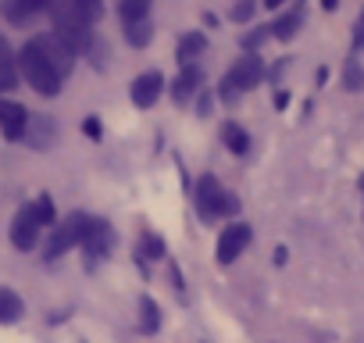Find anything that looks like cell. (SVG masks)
Here are the masks:
<instances>
[{
  "mask_svg": "<svg viewBox=\"0 0 364 343\" xmlns=\"http://www.w3.org/2000/svg\"><path fill=\"white\" fill-rule=\"evenodd\" d=\"M100 0H58L54 4V36L72 47L75 54L79 51H90L93 47V26L100 19Z\"/></svg>",
  "mask_w": 364,
  "mask_h": 343,
  "instance_id": "6da1fadb",
  "label": "cell"
},
{
  "mask_svg": "<svg viewBox=\"0 0 364 343\" xmlns=\"http://www.w3.org/2000/svg\"><path fill=\"white\" fill-rule=\"evenodd\" d=\"M18 72H22V79H26L40 97H58V93H61V75L54 72V65L47 61V54L40 51L36 40H29V43L22 47V54H18Z\"/></svg>",
  "mask_w": 364,
  "mask_h": 343,
  "instance_id": "7a4b0ae2",
  "label": "cell"
},
{
  "mask_svg": "<svg viewBox=\"0 0 364 343\" xmlns=\"http://www.w3.org/2000/svg\"><path fill=\"white\" fill-rule=\"evenodd\" d=\"M261 79H264V65H261V58H257V54H247V58H240V61L225 72L218 97H222L225 104H232V100H240V93L261 86Z\"/></svg>",
  "mask_w": 364,
  "mask_h": 343,
  "instance_id": "3957f363",
  "label": "cell"
},
{
  "mask_svg": "<svg viewBox=\"0 0 364 343\" xmlns=\"http://www.w3.org/2000/svg\"><path fill=\"white\" fill-rule=\"evenodd\" d=\"M111 250H114V229L104 218H90V226L82 233V258H86V265L90 268L100 265Z\"/></svg>",
  "mask_w": 364,
  "mask_h": 343,
  "instance_id": "277c9868",
  "label": "cell"
},
{
  "mask_svg": "<svg viewBox=\"0 0 364 343\" xmlns=\"http://www.w3.org/2000/svg\"><path fill=\"white\" fill-rule=\"evenodd\" d=\"M86 226H90V215H82V211L68 215V218H65V222L54 229V236H50V243H47V261H54V258H61L68 247L82 243V233H86Z\"/></svg>",
  "mask_w": 364,
  "mask_h": 343,
  "instance_id": "5b68a950",
  "label": "cell"
},
{
  "mask_svg": "<svg viewBox=\"0 0 364 343\" xmlns=\"http://www.w3.org/2000/svg\"><path fill=\"white\" fill-rule=\"evenodd\" d=\"M250 240H254L250 226H247V222H232V226L222 229V236H218V261H222V265H232V261L250 247Z\"/></svg>",
  "mask_w": 364,
  "mask_h": 343,
  "instance_id": "8992f818",
  "label": "cell"
},
{
  "mask_svg": "<svg viewBox=\"0 0 364 343\" xmlns=\"http://www.w3.org/2000/svg\"><path fill=\"white\" fill-rule=\"evenodd\" d=\"M22 139H29V147H36V150H50L58 143V122L50 115H43V111L40 115H29Z\"/></svg>",
  "mask_w": 364,
  "mask_h": 343,
  "instance_id": "52a82bcc",
  "label": "cell"
},
{
  "mask_svg": "<svg viewBox=\"0 0 364 343\" xmlns=\"http://www.w3.org/2000/svg\"><path fill=\"white\" fill-rule=\"evenodd\" d=\"M222 197H225V190L218 186V179L204 172L200 183H197V211H200V218H218L222 215Z\"/></svg>",
  "mask_w": 364,
  "mask_h": 343,
  "instance_id": "ba28073f",
  "label": "cell"
},
{
  "mask_svg": "<svg viewBox=\"0 0 364 343\" xmlns=\"http://www.w3.org/2000/svg\"><path fill=\"white\" fill-rule=\"evenodd\" d=\"M40 222H36V215H33V208L26 204L18 215H15V222H11V243L18 247V250H33L36 247V240H40Z\"/></svg>",
  "mask_w": 364,
  "mask_h": 343,
  "instance_id": "9c48e42d",
  "label": "cell"
},
{
  "mask_svg": "<svg viewBox=\"0 0 364 343\" xmlns=\"http://www.w3.org/2000/svg\"><path fill=\"white\" fill-rule=\"evenodd\" d=\"M36 43H40V51L47 54V61L54 65V72L65 79V75L72 72V65H75V51H72V47H65L54 33H50V36H36Z\"/></svg>",
  "mask_w": 364,
  "mask_h": 343,
  "instance_id": "30bf717a",
  "label": "cell"
},
{
  "mask_svg": "<svg viewBox=\"0 0 364 343\" xmlns=\"http://www.w3.org/2000/svg\"><path fill=\"white\" fill-rule=\"evenodd\" d=\"M161 90H164V75L161 72H143V75L132 79V104L136 107H150V104H157Z\"/></svg>",
  "mask_w": 364,
  "mask_h": 343,
  "instance_id": "8fae6325",
  "label": "cell"
},
{
  "mask_svg": "<svg viewBox=\"0 0 364 343\" xmlns=\"http://www.w3.org/2000/svg\"><path fill=\"white\" fill-rule=\"evenodd\" d=\"M26 122H29V111L18 100H0V129H4L8 139H22L26 136Z\"/></svg>",
  "mask_w": 364,
  "mask_h": 343,
  "instance_id": "7c38bea8",
  "label": "cell"
},
{
  "mask_svg": "<svg viewBox=\"0 0 364 343\" xmlns=\"http://www.w3.org/2000/svg\"><path fill=\"white\" fill-rule=\"evenodd\" d=\"M58 0H4V19L15 26H26L29 19H36L40 11L54 8Z\"/></svg>",
  "mask_w": 364,
  "mask_h": 343,
  "instance_id": "4fadbf2b",
  "label": "cell"
},
{
  "mask_svg": "<svg viewBox=\"0 0 364 343\" xmlns=\"http://www.w3.org/2000/svg\"><path fill=\"white\" fill-rule=\"evenodd\" d=\"M200 83H204V72H200L197 65H182L178 79L171 83V97H175V100H190L193 90H200Z\"/></svg>",
  "mask_w": 364,
  "mask_h": 343,
  "instance_id": "5bb4252c",
  "label": "cell"
},
{
  "mask_svg": "<svg viewBox=\"0 0 364 343\" xmlns=\"http://www.w3.org/2000/svg\"><path fill=\"white\" fill-rule=\"evenodd\" d=\"M15 83H18V58L11 54V43L0 36V93L15 90Z\"/></svg>",
  "mask_w": 364,
  "mask_h": 343,
  "instance_id": "9a60e30c",
  "label": "cell"
},
{
  "mask_svg": "<svg viewBox=\"0 0 364 343\" xmlns=\"http://www.w3.org/2000/svg\"><path fill=\"white\" fill-rule=\"evenodd\" d=\"M22 315H26L22 297H18L15 290H8V286H0V325H11V322H18Z\"/></svg>",
  "mask_w": 364,
  "mask_h": 343,
  "instance_id": "2e32d148",
  "label": "cell"
},
{
  "mask_svg": "<svg viewBox=\"0 0 364 343\" xmlns=\"http://www.w3.org/2000/svg\"><path fill=\"white\" fill-rule=\"evenodd\" d=\"M204 51H208V40L200 33H190V36L178 40V61L182 65H193V58H200Z\"/></svg>",
  "mask_w": 364,
  "mask_h": 343,
  "instance_id": "e0dca14e",
  "label": "cell"
},
{
  "mask_svg": "<svg viewBox=\"0 0 364 343\" xmlns=\"http://www.w3.org/2000/svg\"><path fill=\"white\" fill-rule=\"evenodd\" d=\"M118 15H122L125 26L129 22H143L150 15V0H118Z\"/></svg>",
  "mask_w": 364,
  "mask_h": 343,
  "instance_id": "ac0fdd59",
  "label": "cell"
},
{
  "mask_svg": "<svg viewBox=\"0 0 364 343\" xmlns=\"http://www.w3.org/2000/svg\"><path fill=\"white\" fill-rule=\"evenodd\" d=\"M300 22H304V15H300V11H286V15L272 26V36H275V40H293V36H296V29H300Z\"/></svg>",
  "mask_w": 364,
  "mask_h": 343,
  "instance_id": "d6986e66",
  "label": "cell"
},
{
  "mask_svg": "<svg viewBox=\"0 0 364 343\" xmlns=\"http://www.w3.org/2000/svg\"><path fill=\"white\" fill-rule=\"evenodd\" d=\"M125 40H129V47H146V43L154 40V26H150V19H143V22H129V26H125Z\"/></svg>",
  "mask_w": 364,
  "mask_h": 343,
  "instance_id": "ffe728a7",
  "label": "cell"
},
{
  "mask_svg": "<svg viewBox=\"0 0 364 343\" xmlns=\"http://www.w3.org/2000/svg\"><path fill=\"white\" fill-rule=\"evenodd\" d=\"M222 139H225V147L232 150V154H247V147H250V136L236 125V122H225V129H222Z\"/></svg>",
  "mask_w": 364,
  "mask_h": 343,
  "instance_id": "44dd1931",
  "label": "cell"
},
{
  "mask_svg": "<svg viewBox=\"0 0 364 343\" xmlns=\"http://www.w3.org/2000/svg\"><path fill=\"white\" fill-rule=\"evenodd\" d=\"M139 325H143V332H157L161 329V307L150 297H139Z\"/></svg>",
  "mask_w": 364,
  "mask_h": 343,
  "instance_id": "7402d4cb",
  "label": "cell"
},
{
  "mask_svg": "<svg viewBox=\"0 0 364 343\" xmlns=\"http://www.w3.org/2000/svg\"><path fill=\"white\" fill-rule=\"evenodd\" d=\"M154 258H164V243H161L154 233H143V240H139V247H136V261L143 265V261H154Z\"/></svg>",
  "mask_w": 364,
  "mask_h": 343,
  "instance_id": "603a6c76",
  "label": "cell"
},
{
  "mask_svg": "<svg viewBox=\"0 0 364 343\" xmlns=\"http://www.w3.org/2000/svg\"><path fill=\"white\" fill-rule=\"evenodd\" d=\"M343 86H346L350 93L364 90V68H360V61H357V58H350V61H346V68H343Z\"/></svg>",
  "mask_w": 364,
  "mask_h": 343,
  "instance_id": "cb8c5ba5",
  "label": "cell"
},
{
  "mask_svg": "<svg viewBox=\"0 0 364 343\" xmlns=\"http://www.w3.org/2000/svg\"><path fill=\"white\" fill-rule=\"evenodd\" d=\"M29 208H33V215H36V222H40V226H54V218H58V215H54L50 197H40V201H33Z\"/></svg>",
  "mask_w": 364,
  "mask_h": 343,
  "instance_id": "d4e9b609",
  "label": "cell"
},
{
  "mask_svg": "<svg viewBox=\"0 0 364 343\" xmlns=\"http://www.w3.org/2000/svg\"><path fill=\"white\" fill-rule=\"evenodd\" d=\"M254 11H257V0H240V4L229 11V19H232V22H250Z\"/></svg>",
  "mask_w": 364,
  "mask_h": 343,
  "instance_id": "484cf974",
  "label": "cell"
},
{
  "mask_svg": "<svg viewBox=\"0 0 364 343\" xmlns=\"http://www.w3.org/2000/svg\"><path fill=\"white\" fill-rule=\"evenodd\" d=\"M268 36H272V26H257V33H247V36H243V47L254 51V47H261Z\"/></svg>",
  "mask_w": 364,
  "mask_h": 343,
  "instance_id": "4316f807",
  "label": "cell"
},
{
  "mask_svg": "<svg viewBox=\"0 0 364 343\" xmlns=\"http://www.w3.org/2000/svg\"><path fill=\"white\" fill-rule=\"evenodd\" d=\"M236 211H240V201H236L232 194H225V197H222V215H236Z\"/></svg>",
  "mask_w": 364,
  "mask_h": 343,
  "instance_id": "83f0119b",
  "label": "cell"
},
{
  "mask_svg": "<svg viewBox=\"0 0 364 343\" xmlns=\"http://www.w3.org/2000/svg\"><path fill=\"white\" fill-rule=\"evenodd\" d=\"M364 47V15L357 19V26H353V51H360Z\"/></svg>",
  "mask_w": 364,
  "mask_h": 343,
  "instance_id": "f1b7e54d",
  "label": "cell"
},
{
  "mask_svg": "<svg viewBox=\"0 0 364 343\" xmlns=\"http://www.w3.org/2000/svg\"><path fill=\"white\" fill-rule=\"evenodd\" d=\"M82 129H86V132L93 136V139L100 136V122H97V118H86V125H82Z\"/></svg>",
  "mask_w": 364,
  "mask_h": 343,
  "instance_id": "f546056e",
  "label": "cell"
},
{
  "mask_svg": "<svg viewBox=\"0 0 364 343\" xmlns=\"http://www.w3.org/2000/svg\"><path fill=\"white\" fill-rule=\"evenodd\" d=\"M321 8H325V11H336V8H339V0H321Z\"/></svg>",
  "mask_w": 364,
  "mask_h": 343,
  "instance_id": "4dcf8cb0",
  "label": "cell"
},
{
  "mask_svg": "<svg viewBox=\"0 0 364 343\" xmlns=\"http://www.w3.org/2000/svg\"><path fill=\"white\" fill-rule=\"evenodd\" d=\"M264 4H268V8H282V0H264Z\"/></svg>",
  "mask_w": 364,
  "mask_h": 343,
  "instance_id": "1f68e13d",
  "label": "cell"
},
{
  "mask_svg": "<svg viewBox=\"0 0 364 343\" xmlns=\"http://www.w3.org/2000/svg\"><path fill=\"white\" fill-rule=\"evenodd\" d=\"M360 194H364V176H360Z\"/></svg>",
  "mask_w": 364,
  "mask_h": 343,
  "instance_id": "d6a6232c",
  "label": "cell"
}]
</instances>
